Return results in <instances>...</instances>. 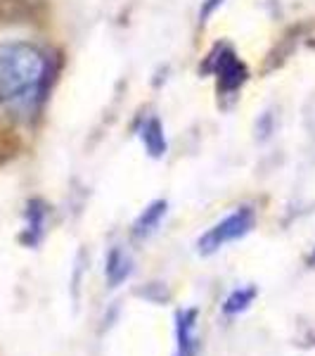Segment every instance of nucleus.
Masks as SVG:
<instances>
[{"label":"nucleus","mask_w":315,"mask_h":356,"mask_svg":"<svg viewBox=\"0 0 315 356\" xmlns=\"http://www.w3.org/2000/svg\"><path fill=\"white\" fill-rule=\"evenodd\" d=\"M48 55L26 41L0 43V112L26 117L36 110L48 86Z\"/></svg>","instance_id":"nucleus-1"},{"label":"nucleus","mask_w":315,"mask_h":356,"mask_svg":"<svg viewBox=\"0 0 315 356\" xmlns=\"http://www.w3.org/2000/svg\"><path fill=\"white\" fill-rule=\"evenodd\" d=\"M256 223V214L251 207H239L232 214H228L225 219H221L216 226H211L202 238H199V254L209 257L214 252H219L221 247H225L228 243H235V240L244 238Z\"/></svg>","instance_id":"nucleus-2"},{"label":"nucleus","mask_w":315,"mask_h":356,"mask_svg":"<svg viewBox=\"0 0 315 356\" xmlns=\"http://www.w3.org/2000/svg\"><path fill=\"white\" fill-rule=\"evenodd\" d=\"M211 72H214L216 83H219V93L223 95H235L249 76L247 65L228 45H223V48H219V53L211 55Z\"/></svg>","instance_id":"nucleus-3"},{"label":"nucleus","mask_w":315,"mask_h":356,"mask_svg":"<svg viewBox=\"0 0 315 356\" xmlns=\"http://www.w3.org/2000/svg\"><path fill=\"white\" fill-rule=\"evenodd\" d=\"M199 335H197V312L182 309L176 314V354L173 356H197Z\"/></svg>","instance_id":"nucleus-4"},{"label":"nucleus","mask_w":315,"mask_h":356,"mask_svg":"<svg viewBox=\"0 0 315 356\" xmlns=\"http://www.w3.org/2000/svg\"><path fill=\"white\" fill-rule=\"evenodd\" d=\"M140 143L142 147H145V152L150 154V157L159 159L166 154V147H169V143H166V134H164V126L159 122L157 117H150L145 119L140 126Z\"/></svg>","instance_id":"nucleus-5"},{"label":"nucleus","mask_w":315,"mask_h":356,"mask_svg":"<svg viewBox=\"0 0 315 356\" xmlns=\"http://www.w3.org/2000/svg\"><path fill=\"white\" fill-rule=\"evenodd\" d=\"M166 209H169L166 200H154L152 204H147L145 209H142V214L137 216L135 223H133L135 238H147V235H152L154 231H157L159 223H162V219L166 216Z\"/></svg>","instance_id":"nucleus-6"},{"label":"nucleus","mask_w":315,"mask_h":356,"mask_svg":"<svg viewBox=\"0 0 315 356\" xmlns=\"http://www.w3.org/2000/svg\"><path fill=\"white\" fill-rule=\"evenodd\" d=\"M45 233V207L43 202L33 200L28 202V211H26V226H24V243L26 245H38L43 240Z\"/></svg>","instance_id":"nucleus-7"},{"label":"nucleus","mask_w":315,"mask_h":356,"mask_svg":"<svg viewBox=\"0 0 315 356\" xmlns=\"http://www.w3.org/2000/svg\"><path fill=\"white\" fill-rule=\"evenodd\" d=\"M107 280H110L112 288H117V285H121L126 278H128L130 273H133V266H130V257L126 254L121 247H114L110 252V257H107Z\"/></svg>","instance_id":"nucleus-8"},{"label":"nucleus","mask_w":315,"mask_h":356,"mask_svg":"<svg viewBox=\"0 0 315 356\" xmlns=\"http://www.w3.org/2000/svg\"><path fill=\"white\" fill-rule=\"evenodd\" d=\"M256 288H237V290H232L230 295H228V300L225 304H223V309H225V314H242L244 309H249V304L256 300Z\"/></svg>","instance_id":"nucleus-9"},{"label":"nucleus","mask_w":315,"mask_h":356,"mask_svg":"<svg viewBox=\"0 0 315 356\" xmlns=\"http://www.w3.org/2000/svg\"><path fill=\"white\" fill-rule=\"evenodd\" d=\"M225 0H202V10H199V19L202 22H209V17L221 8Z\"/></svg>","instance_id":"nucleus-10"},{"label":"nucleus","mask_w":315,"mask_h":356,"mask_svg":"<svg viewBox=\"0 0 315 356\" xmlns=\"http://www.w3.org/2000/svg\"><path fill=\"white\" fill-rule=\"evenodd\" d=\"M311 261L315 264V250H313V257H311Z\"/></svg>","instance_id":"nucleus-11"}]
</instances>
